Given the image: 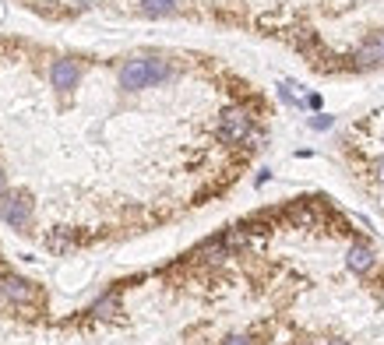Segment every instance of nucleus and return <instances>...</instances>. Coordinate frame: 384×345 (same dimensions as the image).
<instances>
[{
	"label": "nucleus",
	"instance_id": "5",
	"mask_svg": "<svg viewBox=\"0 0 384 345\" xmlns=\"http://www.w3.org/2000/svg\"><path fill=\"white\" fill-rule=\"evenodd\" d=\"M116 306H120V296H116V293H106V296L96 303V313H99V317H113Z\"/></svg>",
	"mask_w": 384,
	"mask_h": 345
},
{
	"label": "nucleus",
	"instance_id": "3",
	"mask_svg": "<svg viewBox=\"0 0 384 345\" xmlns=\"http://www.w3.org/2000/svg\"><path fill=\"white\" fill-rule=\"evenodd\" d=\"M352 67H381L384 64V32H374L367 36V43L349 56Z\"/></svg>",
	"mask_w": 384,
	"mask_h": 345
},
{
	"label": "nucleus",
	"instance_id": "4",
	"mask_svg": "<svg viewBox=\"0 0 384 345\" xmlns=\"http://www.w3.org/2000/svg\"><path fill=\"white\" fill-rule=\"evenodd\" d=\"M345 261H349V268H352V271H360V275H367V271L377 264L374 250H370L367 243H352V247H349V254H345Z\"/></svg>",
	"mask_w": 384,
	"mask_h": 345
},
{
	"label": "nucleus",
	"instance_id": "7",
	"mask_svg": "<svg viewBox=\"0 0 384 345\" xmlns=\"http://www.w3.org/2000/svg\"><path fill=\"white\" fill-rule=\"evenodd\" d=\"M310 127H314V131H324V127H332V116H314V120H310Z\"/></svg>",
	"mask_w": 384,
	"mask_h": 345
},
{
	"label": "nucleus",
	"instance_id": "6",
	"mask_svg": "<svg viewBox=\"0 0 384 345\" xmlns=\"http://www.w3.org/2000/svg\"><path fill=\"white\" fill-rule=\"evenodd\" d=\"M222 345H254V338L250 335H229Z\"/></svg>",
	"mask_w": 384,
	"mask_h": 345
},
{
	"label": "nucleus",
	"instance_id": "8",
	"mask_svg": "<svg viewBox=\"0 0 384 345\" xmlns=\"http://www.w3.org/2000/svg\"><path fill=\"white\" fill-rule=\"evenodd\" d=\"M8 191V176H4V169H0V194Z\"/></svg>",
	"mask_w": 384,
	"mask_h": 345
},
{
	"label": "nucleus",
	"instance_id": "1",
	"mask_svg": "<svg viewBox=\"0 0 384 345\" xmlns=\"http://www.w3.org/2000/svg\"><path fill=\"white\" fill-rule=\"evenodd\" d=\"M0 215H4V222L14 226V229H28L32 226V201L28 194H0Z\"/></svg>",
	"mask_w": 384,
	"mask_h": 345
},
{
	"label": "nucleus",
	"instance_id": "9",
	"mask_svg": "<svg viewBox=\"0 0 384 345\" xmlns=\"http://www.w3.org/2000/svg\"><path fill=\"white\" fill-rule=\"evenodd\" d=\"M328 345H349V342H339V338H335V342H328Z\"/></svg>",
	"mask_w": 384,
	"mask_h": 345
},
{
	"label": "nucleus",
	"instance_id": "2",
	"mask_svg": "<svg viewBox=\"0 0 384 345\" xmlns=\"http://www.w3.org/2000/svg\"><path fill=\"white\" fill-rule=\"evenodd\" d=\"M0 293H4V300H11L14 306H25V303H32L39 296V289L21 275H8L4 282H0Z\"/></svg>",
	"mask_w": 384,
	"mask_h": 345
}]
</instances>
